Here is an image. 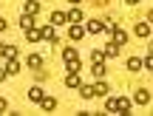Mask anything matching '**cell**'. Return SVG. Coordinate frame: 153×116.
I'll use <instances>...</instances> for the list:
<instances>
[{"mask_svg":"<svg viewBox=\"0 0 153 116\" xmlns=\"http://www.w3.org/2000/svg\"><path fill=\"white\" fill-rule=\"evenodd\" d=\"M14 57H17V48H14V45H9V48H6V60H14Z\"/></svg>","mask_w":153,"mask_h":116,"instance_id":"cb8c5ba5","label":"cell"},{"mask_svg":"<svg viewBox=\"0 0 153 116\" xmlns=\"http://www.w3.org/2000/svg\"><path fill=\"white\" fill-rule=\"evenodd\" d=\"M94 91H97V96H105V94H108V85H105L102 79H99V82L94 85Z\"/></svg>","mask_w":153,"mask_h":116,"instance_id":"7402d4cb","label":"cell"},{"mask_svg":"<svg viewBox=\"0 0 153 116\" xmlns=\"http://www.w3.org/2000/svg\"><path fill=\"white\" fill-rule=\"evenodd\" d=\"M111 31H114V43H116V45H125V43H128V31H125L122 26H114Z\"/></svg>","mask_w":153,"mask_h":116,"instance_id":"3957f363","label":"cell"},{"mask_svg":"<svg viewBox=\"0 0 153 116\" xmlns=\"http://www.w3.org/2000/svg\"><path fill=\"white\" fill-rule=\"evenodd\" d=\"M102 51H105V57H111V60H114V57H119V45H116V43H114V40H111V43H108V45H105V48H102Z\"/></svg>","mask_w":153,"mask_h":116,"instance_id":"8fae6325","label":"cell"},{"mask_svg":"<svg viewBox=\"0 0 153 116\" xmlns=\"http://www.w3.org/2000/svg\"><path fill=\"white\" fill-rule=\"evenodd\" d=\"M94 3H97V6H105V3H108V0H94Z\"/></svg>","mask_w":153,"mask_h":116,"instance_id":"4dcf8cb0","label":"cell"},{"mask_svg":"<svg viewBox=\"0 0 153 116\" xmlns=\"http://www.w3.org/2000/svg\"><path fill=\"white\" fill-rule=\"evenodd\" d=\"M85 34H88V31H85V26H79V23H76V26H71V31H68V37H71L74 43H79V40L85 37Z\"/></svg>","mask_w":153,"mask_h":116,"instance_id":"5b68a950","label":"cell"},{"mask_svg":"<svg viewBox=\"0 0 153 116\" xmlns=\"http://www.w3.org/2000/svg\"><path fill=\"white\" fill-rule=\"evenodd\" d=\"M6 71H9V74H20V62H17V57L6 62Z\"/></svg>","mask_w":153,"mask_h":116,"instance_id":"44dd1931","label":"cell"},{"mask_svg":"<svg viewBox=\"0 0 153 116\" xmlns=\"http://www.w3.org/2000/svg\"><path fill=\"white\" fill-rule=\"evenodd\" d=\"M108 108L111 113H128L131 111V99H125V96H116V99H108Z\"/></svg>","mask_w":153,"mask_h":116,"instance_id":"7a4b0ae2","label":"cell"},{"mask_svg":"<svg viewBox=\"0 0 153 116\" xmlns=\"http://www.w3.org/2000/svg\"><path fill=\"white\" fill-rule=\"evenodd\" d=\"M6 48H9V45H6V43H0V57H6Z\"/></svg>","mask_w":153,"mask_h":116,"instance_id":"f546056e","label":"cell"},{"mask_svg":"<svg viewBox=\"0 0 153 116\" xmlns=\"http://www.w3.org/2000/svg\"><path fill=\"white\" fill-rule=\"evenodd\" d=\"M145 68H153V54L148 57V60H145Z\"/></svg>","mask_w":153,"mask_h":116,"instance_id":"484cf974","label":"cell"},{"mask_svg":"<svg viewBox=\"0 0 153 116\" xmlns=\"http://www.w3.org/2000/svg\"><path fill=\"white\" fill-rule=\"evenodd\" d=\"M26 40H28V43H37V40H43V28H40V26L26 28Z\"/></svg>","mask_w":153,"mask_h":116,"instance_id":"277c9868","label":"cell"},{"mask_svg":"<svg viewBox=\"0 0 153 116\" xmlns=\"http://www.w3.org/2000/svg\"><path fill=\"white\" fill-rule=\"evenodd\" d=\"M6 77H9V71H6V68H0V82H3Z\"/></svg>","mask_w":153,"mask_h":116,"instance_id":"83f0119b","label":"cell"},{"mask_svg":"<svg viewBox=\"0 0 153 116\" xmlns=\"http://www.w3.org/2000/svg\"><path fill=\"white\" fill-rule=\"evenodd\" d=\"M62 60H65L68 74H79L82 62H79V54H76V48H74V45H65V48H62Z\"/></svg>","mask_w":153,"mask_h":116,"instance_id":"6da1fadb","label":"cell"},{"mask_svg":"<svg viewBox=\"0 0 153 116\" xmlns=\"http://www.w3.org/2000/svg\"><path fill=\"white\" fill-rule=\"evenodd\" d=\"M136 37H150V26H148V23H136Z\"/></svg>","mask_w":153,"mask_h":116,"instance_id":"9a60e30c","label":"cell"},{"mask_svg":"<svg viewBox=\"0 0 153 116\" xmlns=\"http://www.w3.org/2000/svg\"><path fill=\"white\" fill-rule=\"evenodd\" d=\"M94 77L102 79V77H105V65H94Z\"/></svg>","mask_w":153,"mask_h":116,"instance_id":"d4e9b609","label":"cell"},{"mask_svg":"<svg viewBox=\"0 0 153 116\" xmlns=\"http://www.w3.org/2000/svg\"><path fill=\"white\" fill-rule=\"evenodd\" d=\"M20 26H23V28H31V26H34V17H31V14H23V17H20Z\"/></svg>","mask_w":153,"mask_h":116,"instance_id":"603a6c76","label":"cell"},{"mask_svg":"<svg viewBox=\"0 0 153 116\" xmlns=\"http://www.w3.org/2000/svg\"><path fill=\"white\" fill-rule=\"evenodd\" d=\"M65 85H68V88H76V91H79V85H82L79 74H68V77H65Z\"/></svg>","mask_w":153,"mask_h":116,"instance_id":"4fadbf2b","label":"cell"},{"mask_svg":"<svg viewBox=\"0 0 153 116\" xmlns=\"http://www.w3.org/2000/svg\"><path fill=\"white\" fill-rule=\"evenodd\" d=\"M85 31H88V34H99V31H105V23H102V20H88Z\"/></svg>","mask_w":153,"mask_h":116,"instance_id":"8992f818","label":"cell"},{"mask_svg":"<svg viewBox=\"0 0 153 116\" xmlns=\"http://www.w3.org/2000/svg\"><path fill=\"white\" fill-rule=\"evenodd\" d=\"M43 37L48 40V43H54V45H57V34H54V26H45V28H43Z\"/></svg>","mask_w":153,"mask_h":116,"instance_id":"e0dca14e","label":"cell"},{"mask_svg":"<svg viewBox=\"0 0 153 116\" xmlns=\"http://www.w3.org/2000/svg\"><path fill=\"white\" fill-rule=\"evenodd\" d=\"M91 62H94V65H105V51L102 48H94L91 51Z\"/></svg>","mask_w":153,"mask_h":116,"instance_id":"9c48e42d","label":"cell"},{"mask_svg":"<svg viewBox=\"0 0 153 116\" xmlns=\"http://www.w3.org/2000/svg\"><path fill=\"white\" fill-rule=\"evenodd\" d=\"M40 105H43V111H54V108H57V99H54V96H43Z\"/></svg>","mask_w":153,"mask_h":116,"instance_id":"5bb4252c","label":"cell"},{"mask_svg":"<svg viewBox=\"0 0 153 116\" xmlns=\"http://www.w3.org/2000/svg\"><path fill=\"white\" fill-rule=\"evenodd\" d=\"M133 99H136L139 105H148V102H150V91H148V88H139V91H136V96H133Z\"/></svg>","mask_w":153,"mask_h":116,"instance_id":"ba28073f","label":"cell"},{"mask_svg":"<svg viewBox=\"0 0 153 116\" xmlns=\"http://www.w3.org/2000/svg\"><path fill=\"white\" fill-rule=\"evenodd\" d=\"M51 23H54V26H60V23H68L65 11H54V14H51Z\"/></svg>","mask_w":153,"mask_h":116,"instance_id":"ac0fdd59","label":"cell"},{"mask_svg":"<svg viewBox=\"0 0 153 116\" xmlns=\"http://www.w3.org/2000/svg\"><path fill=\"white\" fill-rule=\"evenodd\" d=\"M65 17H68V23H82V9H79V6H74Z\"/></svg>","mask_w":153,"mask_h":116,"instance_id":"30bf717a","label":"cell"},{"mask_svg":"<svg viewBox=\"0 0 153 116\" xmlns=\"http://www.w3.org/2000/svg\"><path fill=\"white\" fill-rule=\"evenodd\" d=\"M125 3H128V6H136V3H139V0H125Z\"/></svg>","mask_w":153,"mask_h":116,"instance_id":"1f68e13d","label":"cell"},{"mask_svg":"<svg viewBox=\"0 0 153 116\" xmlns=\"http://www.w3.org/2000/svg\"><path fill=\"white\" fill-rule=\"evenodd\" d=\"M6 28H9V23H6L3 17H0V31H6Z\"/></svg>","mask_w":153,"mask_h":116,"instance_id":"4316f807","label":"cell"},{"mask_svg":"<svg viewBox=\"0 0 153 116\" xmlns=\"http://www.w3.org/2000/svg\"><path fill=\"white\" fill-rule=\"evenodd\" d=\"M28 99L40 102V99H43V88H40V85H31V88H28Z\"/></svg>","mask_w":153,"mask_h":116,"instance_id":"7c38bea8","label":"cell"},{"mask_svg":"<svg viewBox=\"0 0 153 116\" xmlns=\"http://www.w3.org/2000/svg\"><path fill=\"white\" fill-rule=\"evenodd\" d=\"M71 3H74V6H79V0H71Z\"/></svg>","mask_w":153,"mask_h":116,"instance_id":"836d02e7","label":"cell"},{"mask_svg":"<svg viewBox=\"0 0 153 116\" xmlns=\"http://www.w3.org/2000/svg\"><path fill=\"white\" fill-rule=\"evenodd\" d=\"M150 54H153V40H150Z\"/></svg>","mask_w":153,"mask_h":116,"instance_id":"e575fe53","label":"cell"},{"mask_svg":"<svg viewBox=\"0 0 153 116\" xmlns=\"http://www.w3.org/2000/svg\"><path fill=\"white\" fill-rule=\"evenodd\" d=\"M37 11H40V3H37V0H26V14H37Z\"/></svg>","mask_w":153,"mask_h":116,"instance_id":"2e32d148","label":"cell"},{"mask_svg":"<svg viewBox=\"0 0 153 116\" xmlns=\"http://www.w3.org/2000/svg\"><path fill=\"white\" fill-rule=\"evenodd\" d=\"M148 23H153V11H150V14H148Z\"/></svg>","mask_w":153,"mask_h":116,"instance_id":"d6a6232c","label":"cell"},{"mask_svg":"<svg viewBox=\"0 0 153 116\" xmlns=\"http://www.w3.org/2000/svg\"><path fill=\"white\" fill-rule=\"evenodd\" d=\"M43 65V57L40 54H28V68H40Z\"/></svg>","mask_w":153,"mask_h":116,"instance_id":"ffe728a7","label":"cell"},{"mask_svg":"<svg viewBox=\"0 0 153 116\" xmlns=\"http://www.w3.org/2000/svg\"><path fill=\"white\" fill-rule=\"evenodd\" d=\"M142 68H145V62L139 60V57H131V60H128V71H131V74H136V71H142Z\"/></svg>","mask_w":153,"mask_h":116,"instance_id":"52a82bcc","label":"cell"},{"mask_svg":"<svg viewBox=\"0 0 153 116\" xmlns=\"http://www.w3.org/2000/svg\"><path fill=\"white\" fill-rule=\"evenodd\" d=\"M6 108H9V102H6V99H0V113H3Z\"/></svg>","mask_w":153,"mask_h":116,"instance_id":"f1b7e54d","label":"cell"},{"mask_svg":"<svg viewBox=\"0 0 153 116\" xmlns=\"http://www.w3.org/2000/svg\"><path fill=\"white\" fill-rule=\"evenodd\" d=\"M79 94L85 99H91V96H97V91H94V85H79Z\"/></svg>","mask_w":153,"mask_h":116,"instance_id":"d6986e66","label":"cell"}]
</instances>
